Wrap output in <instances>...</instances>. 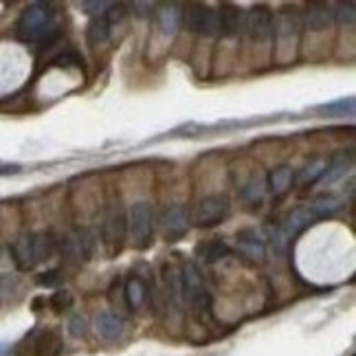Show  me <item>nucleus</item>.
Instances as JSON below:
<instances>
[{"label": "nucleus", "instance_id": "12", "mask_svg": "<svg viewBox=\"0 0 356 356\" xmlns=\"http://www.w3.org/2000/svg\"><path fill=\"white\" fill-rule=\"evenodd\" d=\"M301 29L310 31H325L332 24V7L323 3H310L301 11Z\"/></svg>", "mask_w": 356, "mask_h": 356}, {"label": "nucleus", "instance_id": "23", "mask_svg": "<svg viewBox=\"0 0 356 356\" xmlns=\"http://www.w3.org/2000/svg\"><path fill=\"white\" fill-rule=\"evenodd\" d=\"M97 332L106 341H115L123 334V319L115 312H102L97 317Z\"/></svg>", "mask_w": 356, "mask_h": 356}, {"label": "nucleus", "instance_id": "5", "mask_svg": "<svg viewBox=\"0 0 356 356\" xmlns=\"http://www.w3.org/2000/svg\"><path fill=\"white\" fill-rule=\"evenodd\" d=\"M126 240H128V218L123 207L117 202L108 209L102 225V242L106 246L108 257H117L123 251V246H126Z\"/></svg>", "mask_w": 356, "mask_h": 356}, {"label": "nucleus", "instance_id": "15", "mask_svg": "<svg viewBox=\"0 0 356 356\" xmlns=\"http://www.w3.org/2000/svg\"><path fill=\"white\" fill-rule=\"evenodd\" d=\"M325 172H327V161L321 159V156H314L295 174V185L299 189H310L312 185H317L319 181H323Z\"/></svg>", "mask_w": 356, "mask_h": 356}, {"label": "nucleus", "instance_id": "10", "mask_svg": "<svg viewBox=\"0 0 356 356\" xmlns=\"http://www.w3.org/2000/svg\"><path fill=\"white\" fill-rule=\"evenodd\" d=\"M62 255L75 264H84L92 255V236L86 229H77L62 240Z\"/></svg>", "mask_w": 356, "mask_h": 356}, {"label": "nucleus", "instance_id": "4", "mask_svg": "<svg viewBox=\"0 0 356 356\" xmlns=\"http://www.w3.org/2000/svg\"><path fill=\"white\" fill-rule=\"evenodd\" d=\"M128 218V238L130 244L136 251H145L154 242V231H156V218L154 209L149 202H134L130 211L126 213Z\"/></svg>", "mask_w": 356, "mask_h": 356}, {"label": "nucleus", "instance_id": "31", "mask_svg": "<svg viewBox=\"0 0 356 356\" xmlns=\"http://www.w3.org/2000/svg\"><path fill=\"white\" fill-rule=\"evenodd\" d=\"M111 3H81V9H86V13H95V16H102L108 11Z\"/></svg>", "mask_w": 356, "mask_h": 356}, {"label": "nucleus", "instance_id": "7", "mask_svg": "<svg viewBox=\"0 0 356 356\" xmlns=\"http://www.w3.org/2000/svg\"><path fill=\"white\" fill-rule=\"evenodd\" d=\"M273 26H275V13L266 5H255L251 11H246L242 31L249 35L253 42L264 44L273 38Z\"/></svg>", "mask_w": 356, "mask_h": 356}, {"label": "nucleus", "instance_id": "27", "mask_svg": "<svg viewBox=\"0 0 356 356\" xmlns=\"http://www.w3.org/2000/svg\"><path fill=\"white\" fill-rule=\"evenodd\" d=\"M354 3H337L334 5V11H332V20L341 22V24H352L354 22V16H356V11H354Z\"/></svg>", "mask_w": 356, "mask_h": 356}, {"label": "nucleus", "instance_id": "25", "mask_svg": "<svg viewBox=\"0 0 356 356\" xmlns=\"http://www.w3.org/2000/svg\"><path fill=\"white\" fill-rule=\"evenodd\" d=\"M341 207H343V204H341V200L334 198V196H330V194H323V196L314 198L310 202V209L314 211V216H317V220H323V218L337 216L341 211Z\"/></svg>", "mask_w": 356, "mask_h": 356}, {"label": "nucleus", "instance_id": "13", "mask_svg": "<svg viewBox=\"0 0 356 356\" xmlns=\"http://www.w3.org/2000/svg\"><path fill=\"white\" fill-rule=\"evenodd\" d=\"M216 13H218V35H222V38L240 35L242 22H244L240 7H236L234 3H222Z\"/></svg>", "mask_w": 356, "mask_h": 356}, {"label": "nucleus", "instance_id": "20", "mask_svg": "<svg viewBox=\"0 0 356 356\" xmlns=\"http://www.w3.org/2000/svg\"><path fill=\"white\" fill-rule=\"evenodd\" d=\"M354 165V154L352 149H339V152L327 161V172L323 176V181L330 185V183H337L339 178H343Z\"/></svg>", "mask_w": 356, "mask_h": 356}, {"label": "nucleus", "instance_id": "22", "mask_svg": "<svg viewBox=\"0 0 356 356\" xmlns=\"http://www.w3.org/2000/svg\"><path fill=\"white\" fill-rule=\"evenodd\" d=\"M111 29H113V24L108 22L106 18V13H102V16H95L88 26H86V42L88 47H102L108 42V38H111Z\"/></svg>", "mask_w": 356, "mask_h": 356}, {"label": "nucleus", "instance_id": "6", "mask_svg": "<svg viewBox=\"0 0 356 356\" xmlns=\"http://www.w3.org/2000/svg\"><path fill=\"white\" fill-rule=\"evenodd\" d=\"M229 211H231V204H229L227 196H220V194L204 196L194 204V207H191V213H189L187 220L198 229L216 227L225 220V218L229 216Z\"/></svg>", "mask_w": 356, "mask_h": 356}, {"label": "nucleus", "instance_id": "1", "mask_svg": "<svg viewBox=\"0 0 356 356\" xmlns=\"http://www.w3.org/2000/svg\"><path fill=\"white\" fill-rule=\"evenodd\" d=\"M56 33V11L47 3L26 7L16 22V35L22 42H44Z\"/></svg>", "mask_w": 356, "mask_h": 356}, {"label": "nucleus", "instance_id": "30", "mask_svg": "<svg viewBox=\"0 0 356 356\" xmlns=\"http://www.w3.org/2000/svg\"><path fill=\"white\" fill-rule=\"evenodd\" d=\"M58 282H62V273L60 270H49V273H42V275L38 277L40 286H56Z\"/></svg>", "mask_w": 356, "mask_h": 356}, {"label": "nucleus", "instance_id": "17", "mask_svg": "<svg viewBox=\"0 0 356 356\" xmlns=\"http://www.w3.org/2000/svg\"><path fill=\"white\" fill-rule=\"evenodd\" d=\"M149 297L147 284L141 277H128L123 284V299H126V306L130 310H141L145 306V301Z\"/></svg>", "mask_w": 356, "mask_h": 356}, {"label": "nucleus", "instance_id": "16", "mask_svg": "<svg viewBox=\"0 0 356 356\" xmlns=\"http://www.w3.org/2000/svg\"><path fill=\"white\" fill-rule=\"evenodd\" d=\"M264 196H266V181L259 174H251L240 187V198L249 207H259L264 202Z\"/></svg>", "mask_w": 356, "mask_h": 356}, {"label": "nucleus", "instance_id": "24", "mask_svg": "<svg viewBox=\"0 0 356 356\" xmlns=\"http://www.w3.org/2000/svg\"><path fill=\"white\" fill-rule=\"evenodd\" d=\"M156 29L163 35H174L178 29V20H181V13H178L176 5H161L156 11Z\"/></svg>", "mask_w": 356, "mask_h": 356}, {"label": "nucleus", "instance_id": "14", "mask_svg": "<svg viewBox=\"0 0 356 356\" xmlns=\"http://www.w3.org/2000/svg\"><path fill=\"white\" fill-rule=\"evenodd\" d=\"M266 181V191H270L273 198H284L295 185V170L291 165H277L268 172Z\"/></svg>", "mask_w": 356, "mask_h": 356}, {"label": "nucleus", "instance_id": "29", "mask_svg": "<svg viewBox=\"0 0 356 356\" xmlns=\"http://www.w3.org/2000/svg\"><path fill=\"white\" fill-rule=\"evenodd\" d=\"M321 111L332 115V113H339V115H346V113H352L354 111V102L352 99H341L337 104H327V106H321Z\"/></svg>", "mask_w": 356, "mask_h": 356}, {"label": "nucleus", "instance_id": "19", "mask_svg": "<svg viewBox=\"0 0 356 356\" xmlns=\"http://www.w3.org/2000/svg\"><path fill=\"white\" fill-rule=\"evenodd\" d=\"M238 242L242 246V253L246 257L259 259L264 257V246H266V236L257 229H242L238 234Z\"/></svg>", "mask_w": 356, "mask_h": 356}, {"label": "nucleus", "instance_id": "21", "mask_svg": "<svg viewBox=\"0 0 356 356\" xmlns=\"http://www.w3.org/2000/svg\"><path fill=\"white\" fill-rule=\"evenodd\" d=\"M62 334L58 330H53V327H49V330H42L35 341H33V354L35 356H60L62 354Z\"/></svg>", "mask_w": 356, "mask_h": 356}, {"label": "nucleus", "instance_id": "28", "mask_svg": "<svg viewBox=\"0 0 356 356\" xmlns=\"http://www.w3.org/2000/svg\"><path fill=\"white\" fill-rule=\"evenodd\" d=\"M73 293H68V291H58V293H53L51 299H49V304L51 308L56 310V312H64L73 306Z\"/></svg>", "mask_w": 356, "mask_h": 356}, {"label": "nucleus", "instance_id": "9", "mask_svg": "<svg viewBox=\"0 0 356 356\" xmlns=\"http://www.w3.org/2000/svg\"><path fill=\"white\" fill-rule=\"evenodd\" d=\"M189 231V220L183 207L178 204H170V207L163 209L161 213V234L165 242H178L187 236Z\"/></svg>", "mask_w": 356, "mask_h": 356}, {"label": "nucleus", "instance_id": "33", "mask_svg": "<svg viewBox=\"0 0 356 356\" xmlns=\"http://www.w3.org/2000/svg\"><path fill=\"white\" fill-rule=\"evenodd\" d=\"M5 352H7V348H5V346H0V356H5Z\"/></svg>", "mask_w": 356, "mask_h": 356}, {"label": "nucleus", "instance_id": "11", "mask_svg": "<svg viewBox=\"0 0 356 356\" xmlns=\"http://www.w3.org/2000/svg\"><path fill=\"white\" fill-rule=\"evenodd\" d=\"M11 257H13V262H16L18 270L35 268V264H40L38 249H35V236L22 234L16 242L11 244Z\"/></svg>", "mask_w": 356, "mask_h": 356}, {"label": "nucleus", "instance_id": "18", "mask_svg": "<svg viewBox=\"0 0 356 356\" xmlns=\"http://www.w3.org/2000/svg\"><path fill=\"white\" fill-rule=\"evenodd\" d=\"M231 253L229 244L222 238H211V240H204L196 246V255L202 259L204 264L211 266L216 262H222V259Z\"/></svg>", "mask_w": 356, "mask_h": 356}, {"label": "nucleus", "instance_id": "8", "mask_svg": "<svg viewBox=\"0 0 356 356\" xmlns=\"http://www.w3.org/2000/svg\"><path fill=\"white\" fill-rule=\"evenodd\" d=\"M183 22L191 33L198 35H218V13L213 7L202 3H189L183 9Z\"/></svg>", "mask_w": 356, "mask_h": 356}, {"label": "nucleus", "instance_id": "32", "mask_svg": "<svg viewBox=\"0 0 356 356\" xmlns=\"http://www.w3.org/2000/svg\"><path fill=\"white\" fill-rule=\"evenodd\" d=\"M84 327H86V323H84V319H81V317H73L71 319V334L73 337L84 334Z\"/></svg>", "mask_w": 356, "mask_h": 356}, {"label": "nucleus", "instance_id": "2", "mask_svg": "<svg viewBox=\"0 0 356 356\" xmlns=\"http://www.w3.org/2000/svg\"><path fill=\"white\" fill-rule=\"evenodd\" d=\"M273 40H275V62L291 64L297 56L301 40V18L297 9H284L277 13L275 26H273Z\"/></svg>", "mask_w": 356, "mask_h": 356}, {"label": "nucleus", "instance_id": "26", "mask_svg": "<svg viewBox=\"0 0 356 356\" xmlns=\"http://www.w3.org/2000/svg\"><path fill=\"white\" fill-rule=\"evenodd\" d=\"M51 64L60 66V68H81L84 60H81V56H79L77 51H64V53H60V56L53 58Z\"/></svg>", "mask_w": 356, "mask_h": 356}, {"label": "nucleus", "instance_id": "3", "mask_svg": "<svg viewBox=\"0 0 356 356\" xmlns=\"http://www.w3.org/2000/svg\"><path fill=\"white\" fill-rule=\"evenodd\" d=\"M181 299L200 317L211 310V293L194 262H185L181 266Z\"/></svg>", "mask_w": 356, "mask_h": 356}]
</instances>
